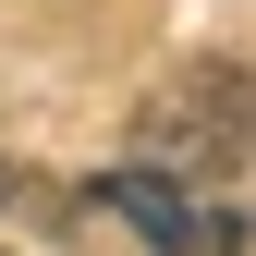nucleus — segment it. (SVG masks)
<instances>
[{
  "instance_id": "f257e3e1",
  "label": "nucleus",
  "mask_w": 256,
  "mask_h": 256,
  "mask_svg": "<svg viewBox=\"0 0 256 256\" xmlns=\"http://www.w3.org/2000/svg\"><path fill=\"white\" fill-rule=\"evenodd\" d=\"M146 158H171V171H232V158L256 146V86L232 74V61H183L171 86L146 98Z\"/></svg>"
},
{
  "instance_id": "f03ea898",
  "label": "nucleus",
  "mask_w": 256,
  "mask_h": 256,
  "mask_svg": "<svg viewBox=\"0 0 256 256\" xmlns=\"http://www.w3.org/2000/svg\"><path fill=\"white\" fill-rule=\"evenodd\" d=\"M98 196L134 220L158 256H220V244H232V220H196V196H183V183H158V171H110Z\"/></svg>"
}]
</instances>
